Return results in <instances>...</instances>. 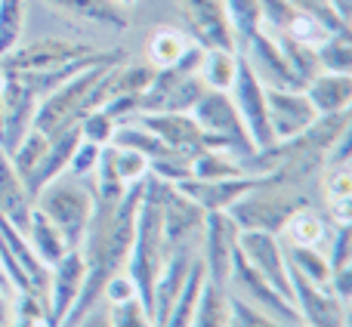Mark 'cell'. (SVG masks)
Listing matches in <instances>:
<instances>
[{
    "instance_id": "38",
    "label": "cell",
    "mask_w": 352,
    "mask_h": 327,
    "mask_svg": "<svg viewBox=\"0 0 352 327\" xmlns=\"http://www.w3.org/2000/svg\"><path fill=\"white\" fill-rule=\"evenodd\" d=\"M109 322H111V327H155L152 312L142 306L140 297H130V300H121V303H111L109 306Z\"/></svg>"
},
{
    "instance_id": "40",
    "label": "cell",
    "mask_w": 352,
    "mask_h": 327,
    "mask_svg": "<svg viewBox=\"0 0 352 327\" xmlns=\"http://www.w3.org/2000/svg\"><path fill=\"white\" fill-rule=\"evenodd\" d=\"M115 148V155H111V161H115V173L118 179L124 182V185H133V182L146 179L148 176V158L140 152H133V148Z\"/></svg>"
},
{
    "instance_id": "4",
    "label": "cell",
    "mask_w": 352,
    "mask_h": 327,
    "mask_svg": "<svg viewBox=\"0 0 352 327\" xmlns=\"http://www.w3.org/2000/svg\"><path fill=\"white\" fill-rule=\"evenodd\" d=\"M201 59L204 47L192 43L188 53L176 65L158 68L148 84V90L140 96V115H158V111H192V105L207 90L201 78Z\"/></svg>"
},
{
    "instance_id": "50",
    "label": "cell",
    "mask_w": 352,
    "mask_h": 327,
    "mask_svg": "<svg viewBox=\"0 0 352 327\" xmlns=\"http://www.w3.org/2000/svg\"><path fill=\"white\" fill-rule=\"evenodd\" d=\"M115 3H121L124 10H130V6H136V3H140V0H115Z\"/></svg>"
},
{
    "instance_id": "1",
    "label": "cell",
    "mask_w": 352,
    "mask_h": 327,
    "mask_svg": "<svg viewBox=\"0 0 352 327\" xmlns=\"http://www.w3.org/2000/svg\"><path fill=\"white\" fill-rule=\"evenodd\" d=\"M140 201H142V179L127 185V192H124V198L118 204L96 201L93 219L87 225L84 241H80V253H84V262H87V278H84V287H80L78 303L68 312L62 327L78 324L102 300L105 284L118 272H124L127 256H130V244H133V232H136Z\"/></svg>"
},
{
    "instance_id": "5",
    "label": "cell",
    "mask_w": 352,
    "mask_h": 327,
    "mask_svg": "<svg viewBox=\"0 0 352 327\" xmlns=\"http://www.w3.org/2000/svg\"><path fill=\"white\" fill-rule=\"evenodd\" d=\"M188 115H192L195 121H198V127L210 136L213 146L229 152L232 158H238L244 164V170H248V164L254 161V155H256V146H254V139H250L248 127H244V121H241V115H238V109H235L229 93L204 90Z\"/></svg>"
},
{
    "instance_id": "13",
    "label": "cell",
    "mask_w": 352,
    "mask_h": 327,
    "mask_svg": "<svg viewBox=\"0 0 352 327\" xmlns=\"http://www.w3.org/2000/svg\"><path fill=\"white\" fill-rule=\"evenodd\" d=\"M229 284H235V297L248 300L250 306H256V309H263L266 315L278 318V322H287V324H300V312L297 306L291 303V300H285L278 291H275L272 284H269L266 278H263L260 272H256L254 266H250L248 260H244L241 250H235V260H232V272H229Z\"/></svg>"
},
{
    "instance_id": "11",
    "label": "cell",
    "mask_w": 352,
    "mask_h": 327,
    "mask_svg": "<svg viewBox=\"0 0 352 327\" xmlns=\"http://www.w3.org/2000/svg\"><path fill=\"white\" fill-rule=\"evenodd\" d=\"M182 28L204 49H238L235 31L226 16V0H176Z\"/></svg>"
},
{
    "instance_id": "7",
    "label": "cell",
    "mask_w": 352,
    "mask_h": 327,
    "mask_svg": "<svg viewBox=\"0 0 352 327\" xmlns=\"http://www.w3.org/2000/svg\"><path fill=\"white\" fill-rule=\"evenodd\" d=\"M204 216L207 213L195 204L188 194H182L176 185L164 182L161 194V235H164V260L170 253H195L204 235Z\"/></svg>"
},
{
    "instance_id": "41",
    "label": "cell",
    "mask_w": 352,
    "mask_h": 327,
    "mask_svg": "<svg viewBox=\"0 0 352 327\" xmlns=\"http://www.w3.org/2000/svg\"><path fill=\"white\" fill-rule=\"evenodd\" d=\"M324 198H328V207L352 201V173L346 164H328V173H324Z\"/></svg>"
},
{
    "instance_id": "27",
    "label": "cell",
    "mask_w": 352,
    "mask_h": 327,
    "mask_svg": "<svg viewBox=\"0 0 352 327\" xmlns=\"http://www.w3.org/2000/svg\"><path fill=\"white\" fill-rule=\"evenodd\" d=\"M25 238H28V244L34 247L37 260L47 262V266H56V262L72 250L65 244V238H62V232L56 229L37 207H31V219H28V232H25Z\"/></svg>"
},
{
    "instance_id": "42",
    "label": "cell",
    "mask_w": 352,
    "mask_h": 327,
    "mask_svg": "<svg viewBox=\"0 0 352 327\" xmlns=\"http://www.w3.org/2000/svg\"><path fill=\"white\" fill-rule=\"evenodd\" d=\"M328 266L331 272L352 266V223L337 225L334 241H331V253H328Z\"/></svg>"
},
{
    "instance_id": "21",
    "label": "cell",
    "mask_w": 352,
    "mask_h": 327,
    "mask_svg": "<svg viewBox=\"0 0 352 327\" xmlns=\"http://www.w3.org/2000/svg\"><path fill=\"white\" fill-rule=\"evenodd\" d=\"M50 12L65 16L80 25H96L105 31H127L130 10H124L115 0H41Z\"/></svg>"
},
{
    "instance_id": "37",
    "label": "cell",
    "mask_w": 352,
    "mask_h": 327,
    "mask_svg": "<svg viewBox=\"0 0 352 327\" xmlns=\"http://www.w3.org/2000/svg\"><path fill=\"white\" fill-rule=\"evenodd\" d=\"M229 327H297V324L278 322V318L266 315L263 309L250 306L248 300H241V297H235V293H229Z\"/></svg>"
},
{
    "instance_id": "9",
    "label": "cell",
    "mask_w": 352,
    "mask_h": 327,
    "mask_svg": "<svg viewBox=\"0 0 352 327\" xmlns=\"http://www.w3.org/2000/svg\"><path fill=\"white\" fill-rule=\"evenodd\" d=\"M229 93H232V102H235L244 127H248L250 139H254L256 152L275 146L272 127H269V109H266V84L256 78V71L244 59V53H238V71H235Z\"/></svg>"
},
{
    "instance_id": "3",
    "label": "cell",
    "mask_w": 352,
    "mask_h": 327,
    "mask_svg": "<svg viewBox=\"0 0 352 327\" xmlns=\"http://www.w3.org/2000/svg\"><path fill=\"white\" fill-rule=\"evenodd\" d=\"M306 204H309V198L297 185L278 182L275 173H269L266 182H260L248 194H241L226 213L235 219L241 232H269V235H278L281 225L287 223V216Z\"/></svg>"
},
{
    "instance_id": "28",
    "label": "cell",
    "mask_w": 352,
    "mask_h": 327,
    "mask_svg": "<svg viewBox=\"0 0 352 327\" xmlns=\"http://www.w3.org/2000/svg\"><path fill=\"white\" fill-rule=\"evenodd\" d=\"M192 327H229V291L226 287H217L204 278L198 303H195Z\"/></svg>"
},
{
    "instance_id": "12",
    "label": "cell",
    "mask_w": 352,
    "mask_h": 327,
    "mask_svg": "<svg viewBox=\"0 0 352 327\" xmlns=\"http://www.w3.org/2000/svg\"><path fill=\"white\" fill-rule=\"evenodd\" d=\"M287 275H291V291H294V306L300 312V324L306 327H349V306H343L334 297L331 287H322L309 281L300 269L287 262Z\"/></svg>"
},
{
    "instance_id": "2",
    "label": "cell",
    "mask_w": 352,
    "mask_h": 327,
    "mask_svg": "<svg viewBox=\"0 0 352 327\" xmlns=\"http://www.w3.org/2000/svg\"><path fill=\"white\" fill-rule=\"evenodd\" d=\"M127 59V49L118 47L109 59L96 62V65L84 68L80 74H74L72 80H65L62 87H56L53 93L37 102V111H34V124L31 127L41 130L43 136H59L62 130L74 127L87 111L99 109L102 105V78L109 74V68H115L118 62Z\"/></svg>"
},
{
    "instance_id": "46",
    "label": "cell",
    "mask_w": 352,
    "mask_h": 327,
    "mask_svg": "<svg viewBox=\"0 0 352 327\" xmlns=\"http://www.w3.org/2000/svg\"><path fill=\"white\" fill-rule=\"evenodd\" d=\"M10 322H12V303L6 297V291L0 287V327H10Z\"/></svg>"
},
{
    "instance_id": "29",
    "label": "cell",
    "mask_w": 352,
    "mask_h": 327,
    "mask_svg": "<svg viewBox=\"0 0 352 327\" xmlns=\"http://www.w3.org/2000/svg\"><path fill=\"white\" fill-rule=\"evenodd\" d=\"M238 71V49H204L201 59V78L207 90H232V80Z\"/></svg>"
},
{
    "instance_id": "34",
    "label": "cell",
    "mask_w": 352,
    "mask_h": 327,
    "mask_svg": "<svg viewBox=\"0 0 352 327\" xmlns=\"http://www.w3.org/2000/svg\"><path fill=\"white\" fill-rule=\"evenodd\" d=\"M318 65L322 71H334V74H352V43H349V31H334L322 47L316 49Z\"/></svg>"
},
{
    "instance_id": "35",
    "label": "cell",
    "mask_w": 352,
    "mask_h": 327,
    "mask_svg": "<svg viewBox=\"0 0 352 327\" xmlns=\"http://www.w3.org/2000/svg\"><path fill=\"white\" fill-rule=\"evenodd\" d=\"M25 31V0H0V56L12 53Z\"/></svg>"
},
{
    "instance_id": "24",
    "label": "cell",
    "mask_w": 352,
    "mask_h": 327,
    "mask_svg": "<svg viewBox=\"0 0 352 327\" xmlns=\"http://www.w3.org/2000/svg\"><path fill=\"white\" fill-rule=\"evenodd\" d=\"M303 93L312 102V109L318 111V117L343 115V111H349V102H352V74L318 71L303 87Z\"/></svg>"
},
{
    "instance_id": "18",
    "label": "cell",
    "mask_w": 352,
    "mask_h": 327,
    "mask_svg": "<svg viewBox=\"0 0 352 327\" xmlns=\"http://www.w3.org/2000/svg\"><path fill=\"white\" fill-rule=\"evenodd\" d=\"M266 109H269V127H272L275 142H287L294 136L306 133L318 121V111L306 99L303 90H278L266 87Z\"/></svg>"
},
{
    "instance_id": "10",
    "label": "cell",
    "mask_w": 352,
    "mask_h": 327,
    "mask_svg": "<svg viewBox=\"0 0 352 327\" xmlns=\"http://www.w3.org/2000/svg\"><path fill=\"white\" fill-rule=\"evenodd\" d=\"M238 223L226 210H213L204 216V235H201V262H204V278L217 287L229 291V272L238 250Z\"/></svg>"
},
{
    "instance_id": "45",
    "label": "cell",
    "mask_w": 352,
    "mask_h": 327,
    "mask_svg": "<svg viewBox=\"0 0 352 327\" xmlns=\"http://www.w3.org/2000/svg\"><path fill=\"white\" fill-rule=\"evenodd\" d=\"M74 327H111V322H109V309H105V306H93L90 312H87L84 318H80L78 324Z\"/></svg>"
},
{
    "instance_id": "8",
    "label": "cell",
    "mask_w": 352,
    "mask_h": 327,
    "mask_svg": "<svg viewBox=\"0 0 352 327\" xmlns=\"http://www.w3.org/2000/svg\"><path fill=\"white\" fill-rule=\"evenodd\" d=\"M96 53V47L78 41H65V37H41L25 47H16L12 53L0 56V71L3 74H50L56 68L68 65L74 59Z\"/></svg>"
},
{
    "instance_id": "16",
    "label": "cell",
    "mask_w": 352,
    "mask_h": 327,
    "mask_svg": "<svg viewBox=\"0 0 352 327\" xmlns=\"http://www.w3.org/2000/svg\"><path fill=\"white\" fill-rule=\"evenodd\" d=\"M238 250H241L244 260H248L281 297L294 303L291 275H287V260H285V244H281L278 235H269V232H241V235H238Z\"/></svg>"
},
{
    "instance_id": "15",
    "label": "cell",
    "mask_w": 352,
    "mask_h": 327,
    "mask_svg": "<svg viewBox=\"0 0 352 327\" xmlns=\"http://www.w3.org/2000/svg\"><path fill=\"white\" fill-rule=\"evenodd\" d=\"M238 53H244V59L250 62V68H254L256 78L266 87H278V90H303L306 87L303 80L297 78V71L291 68L281 43L275 41L272 34H266L263 28L256 31L254 37H248V41L238 47Z\"/></svg>"
},
{
    "instance_id": "25",
    "label": "cell",
    "mask_w": 352,
    "mask_h": 327,
    "mask_svg": "<svg viewBox=\"0 0 352 327\" xmlns=\"http://www.w3.org/2000/svg\"><path fill=\"white\" fill-rule=\"evenodd\" d=\"M192 43L195 41L186 34V28H179V25H158V28L148 34L146 59L155 71H158V68H170L188 53Z\"/></svg>"
},
{
    "instance_id": "47",
    "label": "cell",
    "mask_w": 352,
    "mask_h": 327,
    "mask_svg": "<svg viewBox=\"0 0 352 327\" xmlns=\"http://www.w3.org/2000/svg\"><path fill=\"white\" fill-rule=\"evenodd\" d=\"M328 3H331V10H334L337 16H340L343 22L349 25V6H352V0H328Z\"/></svg>"
},
{
    "instance_id": "17",
    "label": "cell",
    "mask_w": 352,
    "mask_h": 327,
    "mask_svg": "<svg viewBox=\"0 0 352 327\" xmlns=\"http://www.w3.org/2000/svg\"><path fill=\"white\" fill-rule=\"evenodd\" d=\"M136 117H140V127L155 133L173 152L186 155L188 161L198 158L207 148H217L213 139L198 127V121L188 111H158V115H136Z\"/></svg>"
},
{
    "instance_id": "31",
    "label": "cell",
    "mask_w": 352,
    "mask_h": 327,
    "mask_svg": "<svg viewBox=\"0 0 352 327\" xmlns=\"http://www.w3.org/2000/svg\"><path fill=\"white\" fill-rule=\"evenodd\" d=\"M235 176H248L244 164L232 158L223 148H207L198 158H192V179H235ZM254 176V173H250Z\"/></svg>"
},
{
    "instance_id": "19",
    "label": "cell",
    "mask_w": 352,
    "mask_h": 327,
    "mask_svg": "<svg viewBox=\"0 0 352 327\" xmlns=\"http://www.w3.org/2000/svg\"><path fill=\"white\" fill-rule=\"evenodd\" d=\"M3 74V71H0ZM37 93L28 87V80L19 74H3V139L0 148L6 155L22 142V136L31 130L34 124V111H37Z\"/></svg>"
},
{
    "instance_id": "6",
    "label": "cell",
    "mask_w": 352,
    "mask_h": 327,
    "mask_svg": "<svg viewBox=\"0 0 352 327\" xmlns=\"http://www.w3.org/2000/svg\"><path fill=\"white\" fill-rule=\"evenodd\" d=\"M34 207L62 232L65 244L72 250L80 247L87 235V225L93 219V207L96 198L87 185H80L78 179H53L50 185H43L34 198Z\"/></svg>"
},
{
    "instance_id": "33",
    "label": "cell",
    "mask_w": 352,
    "mask_h": 327,
    "mask_svg": "<svg viewBox=\"0 0 352 327\" xmlns=\"http://www.w3.org/2000/svg\"><path fill=\"white\" fill-rule=\"evenodd\" d=\"M285 260L291 262L294 269H300L309 281L328 287L331 266H328V256H324L318 247H294V244H285Z\"/></svg>"
},
{
    "instance_id": "49",
    "label": "cell",
    "mask_w": 352,
    "mask_h": 327,
    "mask_svg": "<svg viewBox=\"0 0 352 327\" xmlns=\"http://www.w3.org/2000/svg\"><path fill=\"white\" fill-rule=\"evenodd\" d=\"M0 287H3V291H6V293H10V291H12V284H10V281H6L3 269H0Z\"/></svg>"
},
{
    "instance_id": "36",
    "label": "cell",
    "mask_w": 352,
    "mask_h": 327,
    "mask_svg": "<svg viewBox=\"0 0 352 327\" xmlns=\"http://www.w3.org/2000/svg\"><path fill=\"white\" fill-rule=\"evenodd\" d=\"M275 41L281 43L287 62H291V68L297 71V78L303 80V84H309V80L316 78L318 71H322V65H318V56H316V49H312V47H306V43H300V41H291V37H285V34H278Z\"/></svg>"
},
{
    "instance_id": "32",
    "label": "cell",
    "mask_w": 352,
    "mask_h": 327,
    "mask_svg": "<svg viewBox=\"0 0 352 327\" xmlns=\"http://www.w3.org/2000/svg\"><path fill=\"white\" fill-rule=\"evenodd\" d=\"M226 16H229V25L235 31L238 47L263 28L260 0H226Z\"/></svg>"
},
{
    "instance_id": "48",
    "label": "cell",
    "mask_w": 352,
    "mask_h": 327,
    "mask_svg": "<svg viewBox=\"0 0 352 327\" xmlns=\"http://www.w3.org/2000/svg\"><path fill=\"white\" fill-rule=\"evenodd\" d=\"M0 139H3V74H0Z\"/></svg>"
},
{
    "instance_id": "30",
    "label": "cell",
    "mask_w": 352,
    "mask_h": 327,
    "mask_svg": "<svg viewBox=\"0 0 352 327\" xmlns=\"http://www.w3.org/2000/svg\"><path fill=\"white\" fill-rule=\"evenodd\" d=\"M201 284H204V262H201V256H195L192 269H188L186 287H182L179 300H176L173 309L167 312V318L161 327H192V315H195V303H198Z\"/></svg>"
},
{
    "instance_id": "44",
    "label": "cell",
    "mask_w": 352,
    "mask_h": 327,
    "mask_svg": "<svg viewBox=\"0 0 352 327\" xmlns=\"http://www.w3.org/2000/svg\"><path fill=\"white\" fill-rule=\"evenodd\" d=\"M130 297H136V287H133V281L127 278V272H118L115 278L105 284V291H102V300L105 303H121V300H130Z\"/></svg>"
},
{
    "instance_id": "39",
    "label": "cell",
    "mask_w": 352,
    "mask_h": 327,
    "mask_svg": "<svg viewBox=\"0 0 352 327\" xmlns=\"http://www.w3.org/2000/svg\"><path fill=\"white\" fill-rule=\"evenodd\" d=\"M78 127H80V139L93 142V146H111V136H115L118 124H115V117H109L102 109H93L80 117Z\"/></svg>"
},
{
    "instance_id": "14",
    "label": "cell",
    "mask_w": 352,
    "mask_h": 327,
    "mask_svg": "<svg viewBox=\"0 0 352 327\" xmlns=\"http://www.w3.org/2000/svg\"><path fill=\"white\" fill-rule=\"evenodd\" d=\"M87 278V262L84 253L68 250L56 266H50V287H47V300H43V312H47V324L50 327H62L68 318V312L74 309L80 297V287Z\"/></svg>"
},
{
    "instance_id": "22",
    "label": "cell",
    "mask_w": 352,
    "mask_h": 327,
    "mask_svg": "<svg viewBox=\"0 0 352 327\" xmlns=\"http://www.w3.org/2000/svg\"><path fill=\"white\" fill-rule=\"evenodd\" d=\"M195 256H198V253H186V250H179V253H170L164 260L158 278H155V291H152V322H155V327L164 324L167 312H170L173 303L179 300Z\"/></svg>"
},
{
    "instance_id": "23",
    "label": "cell",
    "mask_w": 352,
    "mask_h": 327,
    "mask_svg": "<svg viewBox=\"0 0 352 327\" xmlns=\"http://www.w3.org/2000/svg\"><path fill=\"white\" fill-rule=\"evenodd\" d=\"M31 207H34V201H31L22 176L16 173L10 155L0 148V216L10 225H16L19 232H28Z\"/></svg>"
},
{
    "instance_id": "43",
    "label": "cell",
    "mask_w": 352,
    "mask_h": 327,
    "mask_svg": "<svg viewBox=\"0 0 352 327\" xmlns=\"http://www.w3.org/2000/svg\"><path fill=\"white\" fill-rule=\"evenodd\" d=\"M99 152H102V146H93V142L80 139L78 148H74V155H72V161H68V173H72L74 179L93 176V170H96V161H99Z\"/></svg>"
},
{
    "instance_id": "20",
    "label": "cell",
    "mask_w": 352,
    "mask_h": 327,
    "mask_svg": "<svg viewBox=\"0 0 352 327\" xmlns=\"http://www.w3.org/2000/svg\"><path fill=\"white\" fill-rule=\"evenodd\" d=\"M269 176V173H266ZM266 176H235V179H186L179 182V192L188 194L195 204L201 207L204 213H213V210H229L241 194H248L250 188H256L260 182H266Z\"/></svg>"
},
{
    "instance_id": "26",
    "label": "cell",
    "mask_w": 352,
    "mask_h": 327,
    "mask_svg": "<svg viewBox=\"0 0 352 327\" xmlns=\"http://www.w3.org/2000/svg\"><path fill=\"white\" fill-rule=\"evenodd\" d=\"M328 225L331 223L316 210V207L306 204L287 216V223L281 225L278 235H285L287 244H294V247H322L324 235H328Z\"/></svg>"
}]
</instances>
